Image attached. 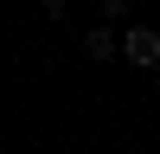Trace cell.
Listing matches in <instances>:
<instances>
[{
  "mask_svg": "<svg viewBox=\"0 0 160 154\" xmlns=\"http://www.w3.org/2000/svg\"><path fill=\"white\" fill-rule=\"evenodd\" d=\"M115 51H122L135 71H154V64H160V32H154V26H122Z\"/></svg>",
  "mask_w": 160,
  "mask_h": 154,
  "instance_id": "1",
  "label": "cell"
},
{
  "mask_svg": "<svg viewBox=\"0 0 160 154\" xmlns=\"http://www.w3.org/2000/svg\"><path fill=\"white\" fill-rule=\"evenodd\" d=\"M83 58L90 64H115V26H90L83 32Z\"/></svg>",
  "mask_w": 160,
  "mask_h": 154,
  "instance_id": "2",
  "label": "cell"
},
{
  "mask_svg": "<svg viewBox=\"0 0 160 154\" xmlns=\"http://www.w3.org/2000/svg\"><path fill=\"white\" fill-rule=\"evenodd\" d=\"M128 7H135V0H102V19H109V26H122V19H128Z\"/></svg>",
  "mask_w": 160,
  "mask_h": 154,
  "instance_id": "3",
  "label": "cell"
}]
</instances>
